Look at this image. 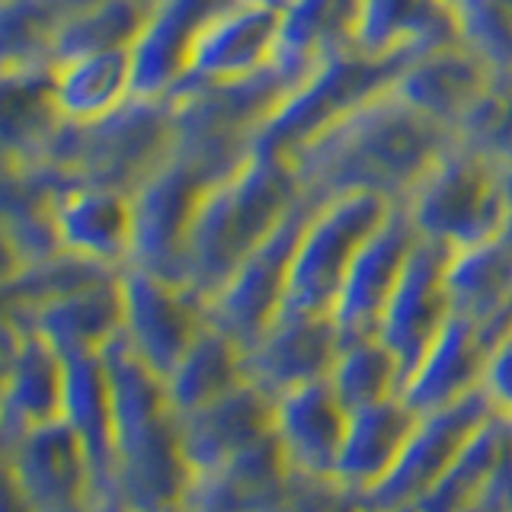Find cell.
I'll use <instances>...</instances> for the list:
<instances>
[{
    "instance_id": "6da1fadb",
    "label": "cell",
    "mask_w": 512,
    "mask_h": 512,
    "mask_svg": "<svg viewBox=\"0 0 512 512\" xmlns=\"http://www.w3.org/2000/svg\"><path fill=\"white\" fill-rule=\"evenodd\" d=\"M448 144V128L423 119L384 90L314 135L288 160L304 196L314 202L368 192L397 205Z\"/></svg>"
},
{
    "instance_id": "7a4b0ae2",
    "label": "cell",
    "mask_w": 512,
    "mask_h": 512,
    "mask_svg": "<svg viewBox=\"0 0 512 512\" xmlns=\"http://www.w3.org/2000/svg\"><path fill=\"white\" fill-rule=\"evenodd\" d=\"M109 378L116 477L132 512H164L180 503L189 464L180 448V416L154 368L144 365L122 333L100 349Z\"/></svg>"
},
{
    "instance_id": "3957f363",
    "label": "cell",
    "mask_w": 512,
    "mask_h": 512,
    "mask_svg": "<svg viewBox=\"0 0 512 512\" xmlns=\"http://www.w3.org/2000/svg\"><path fill=\"white\" fill-rule=\"evenodd\" d=\"M304 199L292 160L250 154L237 170L208 183L186 240V288L212 298L234 266Z\"/></svg>"
},
{
    "instance_id": "277c9868",
    "label": "cell",
    "mask_w": 512,
    "mask_h": 512,
    "mask_svg": "<svg viewBox=\"0 0 512 512\" xmlns=\"http://www.w3.org/2000/svg\"><path fill=\"white\" fill-rule=\"evenodd\" d=\"M288 87V77L269 64L253 77L173 90L167 96L170 157L189 167L205 186L228 176L253 154L256 132Z\"/></svg>"
},
{
    "instance_id": "5b68a950",
    "label": "cell",
    "mask_w": 512,
    "mask_h": 512,
    "mask_svg": "<svg viewBox=\"0 0 512 512\" xmlns=\"http://www.w3.org/2000/svg\"><path fill=\"white\" fill-rule=\"evenodd\" d=\"M170 157V100L132 96L96 122H58L39 160L68 180L132 192Z\"/></svg>"
},
{
    "instance_id": "8992f818",
    "label": "cell",
    "mask_w": 512,
    "mask_h": 512,
    "mask_svg": "<svg viewBox=\"0 0 512 512\" xmlns=\"http://www.w3.org/2000/svg\"><path fill=\"white\" fill-rule=\"evenodd\" d=\"M410 58H381L362 48H343L295 80L272 106L253 141V154L292 157L314 135L349 116L372 96L391 90L394 77Z\"/></svg>"
},
{
    "instance_id": "52a82bcc",
    "label": "cell",
    "mask_w": 512,
    "mask_h": 512,
    "mask_svg": "<svg viewBox=\"0 0 512 512\" xmlns=\"http://www.w3.org/2000/svg\"><path fill=\"white\" fill-rule=\"evenodd\" d=\"M397 205L416 234L448 250L500 237L506 221L496 164L455 138Z\"/></svg>"
},
{
    "instance_id": "ba28073f",
    "label": "cell",
    "mask_w": 512,
    "mask_h": 512,
    "mask_svg": "<svg viewBox=\"0 0 512 512\" xmlns=\"http://www.w3.org/2000/svg\"><path fill=\"white\" fill-rule=\"evenodd\" d=\"M391 205L394 202L368 192H346L314 202L288 266L282 311L330 314L352 256L375 231V224L391 212Z\"/></svg>"
},
{
    "instance_id": "9c48e42d",
    "label": "cell",
    "mask_w": 512,
    "mask_h": 512,
    "mask_svg": "<svg viewBox=\"0 0 512 512\" xmlns=\"http://www.w3.org/2000/svg\"><path fill=\"white\" fill-rule=\"evenodd\" d=\"M311 208H314V199L304 196L292 212L234 266V272L224 279L218 292L205 301L208 327L224 333L240 349L250 346L256 336L266 330L269 320L282 311L288 266H292L298 234L304 228V218L311 215Z\"/></svg>"
},
{
    "instance_id": "30bf717a",
    "label": "cell",
    "mask_w": 512,
    "mask_h": 512,
    "mask_svg": "<svg viewBox=\"0 0 512 512\" xmlns=\"http://www.w3.org/2000/svg\"><path fill=\"white\" fill-rule=\"evenodd\" d=\"M496 407L484 391H471L442 410L420 413L410 439L400 448L391 471L378 484L359 496L362 512H407L420 503V496L436 484L442 471L471 439V432L487 420Z\"/></svg>"
},
{
    "instance_id": "8fae6325",
    "label": "cell",
    "mask_w": 512,
    "mask_h": 512,
    "mask_svg": "<svg viewBox=\"0 0 512 512\" xmlns=\"http://www.w3.org/2000/svg\"><path fill=\"white\" fill-rule=\"evenodd\" d=\"M205 183L180 160L167 157L148 180L128 192L132 250L128 266L186 285V240Z\"/></svg>"
},
{
    "instance_id": "7c38bea8",
    "label": "cell",
    "mask_w": 512,
    "mask_h": 512,
    "mask_svg": "<svg viewBox=\"0 0 512 512\" xmlns=\"http://www.w3.org/2000/svg\"><path fill=\"white\" fill-rule=\"evenodd\" d=\"M122 288V340L160 378L183 359V352L205 330V301L186 285L160 279L154 272L125 266Z\"/></svg>"
},
{
    "instance_id": "4fadbf2b",
    "label": "cell",
    "mask_w": 512,
    "mask_h": 512,
    "mask_svg": "<svg viewBox=\"0 0 512 512\" xmlns=\"http://www.w3.org/2000/svg\"><path fill=\"white\" fill-rule=\"evenodd\" d=\"M4 464L36 512H90V461L84 442L61 416L4 439Z\"/></svg>"
},
{
    "instance_id": "5bb4252c",
    "label": "cell",
    "mask_w": 512,
    "mask_h": 512,
    "mask_svg": "<svg viewBox=\"0 0 512 512\" xmlns=\"http://www.w3.org/2000/svg\"><path fill=\"white\" fill-rule=\"evenodd\" d=\"M416 240H420V234L413 231L400 205H391V212L362 240L330 308V320L340 333V343L375 336L381 311L410 260Z\"/></svg>"
},
{
    "instance_id": "9a60e30c",
    "label": "cell",
    "mask_w": 512,
    "mask_h": 512,
    "mask_svg": "<svg viewBox=\"0 0 512 512\" xmlns=\"http://www.w3.org/2000/svg\"><path fill=\"white\" fill-rule=\"evenodd\" d=\"M279 16V0H231L199 32L180 87L221 84L266 71L276 61Z\"/></svg>"
},
{
    "instance_id": "2e32d148",
    "label": "cell",
    "mask_w": 512,
    "mask_h": 512,
    "mask_svg": "<svg viewBox=\"0 0 512 512\" xmlns=\"http://www.w3.org/2000/svg\"><path fill=\"white\" fill-rule=\"evenodd\" d=\"M445 263L448 247L420 237L381 311L375 336L394 352L404 378L452 317V304L445 295Z\"/></svg>"
},
{
    "instance_id": "e0dca14e",
    "label": "cell",
    "mask_w": 512,
    "mask_h": 512,
    "mask_svg": "<svg viewBox=\"0 0 512 512\" xmlns=\"http://www.w3.org/2000/svg\"><path fill=\"white\" fill-rule=\"evenodd\" d=\"M340 352L330 314L279 311L250 346L240 349L244 381L256 384L269 397H279L301 384L330 375V365Z\"/></svg>"
},
{
    "instance_id": "ac0fdd59",
    "label": "cell",
    "mask_w": 512,
    "mask_h": 512,
    "mask_svg": "<svg viewBox=\"0 0 512 512\" xmlns=\"http://www.w3.org/2000/svg\"><path fill=\"white\" fill-rule=\"evenodd\" d=\"M346 420L349 410L336 400L327 378L279 394L272 404V436L285 468L301 477H333Z\"/></svg>"
},
{
    "instance_id": "d6986e66",
    "label": "cell",
    "mask_w": 512,
    "mask_h": 512,
    "mask_svg": "<svg viewBox=\"0 0 512 512\" xmlns=\"http://www.w3.org/2000/svg\"><path fill=\"white\" fill-rule=\"evenodd\" d=\"M4 324L45 340L61 356L100 352L122 333V288L119 272L109 279L77 288L71 295L36 304V308L4 311Z\"/></svg>"
},
{
    "instance_id": "ffe728a7",
    "label": "cell",
    "mask_w": 512,
    "mask_h": 512,
    "mask_svg": "<svg viewBox=\"0 0 512 512\" xmlns=\"http://www.w3.org/2000/svg\"><path fill=\"white\" fill-rule=\"evenodd\" d=\"M445 295L452 314L468 317L493 349L512 333V240L490 237L448 250Z\"/></svg>"
},
{
    "instance_id": "44dd1931",
    "label": "cell",
    "mask_w": 512,
    "mask_h": 512,
    "mask_svg": "<svg viewBox=\"0 0 512 512\" xmlns=\"http://www.w3.org/2000/svg\"><path fill=\"white\" fill-rule=\"evenodd\" d=\"M272 404L276 397L240 381L212 404L180 416V448L189 474L215 471L244 448L272 436Z\"/></svg>"
},
{
    "instance_id": "7402d4cb",
    "label": "cell",
    "mask_w": 512,
    "mask_h": 512,
    "mask_svg": "<svg viewBox=\"0 0 512 512\" xmlns=\"http://www.w3.org/2000/svg\"><path fill=\"white\" fill-rule=\"evenodd\" d=\"M228 4L231 0H151L148 20L128 48L135 71V96L167 100L180 87L199 32Z\"/></svg>"
},
{
    "instance_id": "603a6c76",
    "label": "cell",
    "mask_w": 512,
    "mask_h": 512,
    "mask_svg": "<svg viewBox=\"0 0 512 512\" xmlns=\"http://www.w3.org/2000/svg\"><path fill=\"white\" fill-rule=\"evenodd\" d=\"M52 221L61 250L112 269L128 266V250H132V202H128V192L68 180L55 192Z\"/></svg>"
},
{
    "instance_id": "cb8c5ba5",
    "label": "cell",
    "mask_w": 512,
    "mask_h": 512,
    "mask_svg": "<svg viewBox=\"0 0 512 512\" xmlns=\"http://www.w3.org/2000/svg\"><path fill=\"white\" fill-rule=\"evenodd\" d=\"M490 71L461 42L410 58L394 77L391 93L423 119L455 132L464 112L490 84Z\"/></svg>"
},
{
    "instance_id": "d4e9b609",
    "label": "cell",
    "mask_w": 512,
    "mask_h": 512,
    "mask_svg": "<svg viewBox=\"0 0 512 512\" xmlns=\"http://www.w3.org/2000/svg\"><path fill=\"white\" fill-rule=\"evenodd\" d=\"M487 356L490 346L484 343L480 330L468 317L452 314L420 356V362L413 365V372L404 378L400 397L416 416L455 404V400L480 388Z\"/></svg>"
},
{
    "instance_id": "484cf974",
    "label": "cell",
    "mask_w": 512,
    "mask_h": 512,
    "mask_svg": "<svg viewBox=\"0 0 512 512\" xmlns=\"http://www.w3.org/2000/svg\"><path fill=\"white\" fill-rule=\"evenodd\" d=\"M68 176L48 164H4L0 189V234H4V272L39 263L61 250L52 202Z\"/></svg>"
},
{
    "instance_id": "4316f807",
    "label": "cell",
    "mask_w": 512,
    "mask_h": 512,
    "mask_svg": "<svg viewBox=\"0 0 512 512\" xmlns=\"http://www.w3.org/2000/svg\"><path fill=\"white\" fill-rule=\"evenodd\" d=\"M64 359L45 340L4 324V439L61 416Z\"/></svg>"
},
{
    "instance_id": "83f0119b",
    "label": "cell",
    "mask_w": 512,
    "mask_h": 512,
    "mask_svg": "<svg viewBox=\"0 0 512 512\" xmlns=\"http://www.w3.org/2000/svg\"><path fill=\"white\" fill-rule=\"evenodd\" d=\"M416 426V413L404 404V397H388L349 413L346 436L336 458L333 480L349 493H368L391 471L400 448Z\"/></svg>"
},
{
    "instance_id": "f1b7e54d",
    "label": "cell",
    "mask_w": 512,
    "mask_h": 512,
    "mask_svg": "<svg viewBox=\"0 0 512 512\" xmlns=\"http://www.w3.org/2000/svg\"><path fill=\"white\" fill-rule=\"evenodd\" d=\"M458 42L455 13L442 0H359L356 48L381 58H416Z\"/></svg>"
},
{
    "instance_id": "f546056e",
    "label": "cell",
    "mask_w": 512,
    "mask_h": 512,
    "mask_svg": "<svg viewBox=\"0 0 512 512\" xmlns=\"http://www.w3.org/2000/svg\"><path fill=\"white\" fill-rule=\"evenodd\" d=\"M356 16L359 0H285L272 64L295 84L314 64L356 45Z\"/></svg>"
},
{
    "instance_id": "4dcf8cb0",
    "label": "cell",
    "mask_w": 512,
    "mask_h": 512,
    "mask_svg": "<svg viewBox=\"0 0 512 512\" xmlns=\"http://www.w3.org/2000/svg\"><path fill=\"white\" fill-rule=\"evenodd\" d=\"M0 151L4 164H32L52 138L61 116L52 100V64H0Z\"/></svg>"
},
{
    "instance_id": "1f68e13d",
    "label": "cell",
    "mask_w": 512,
    "mask_h": 512,
    "mask_svg": "<svg viewBox=\"0 0 512 512\" xmlns=\"http://www.w3.org/2000/svg\"><path fill=\"white\" fill-rule=\"evenodd\" d=\"M135 96L132 52H96L52 64V100L64 122H96Z\"/></svg>"
},
{
    "instance_id": "d6a6232c",
    "label": "cell",
    "mask_w": 512,
    "mask_h": 512,
    "mask_svg": "<svg viewBox=\"0 0 512 512\" xmlns=\"http://www.w3.org/2000/svg\"><path fill=\"white\" fill-rule=\"evenodd\" d=\"M509 445H512V416L493 410L471 432V439L461 445V452L442 471V477L420 496L413 512H461L471 503V496L493 477V471L500 468Z\"/></svg>"
},
{
    "instance_id": "836d02e7",
    "label": "cell",
    "mask_w": 512,
    "mask_h": 512,
    "mask_svg": "<svg viewBox=\"0 0 512 512\" xmlns=\"http://www.w3.org/2000/svg\"><path fill=\"white\" fill-rule=\"evenodd\" d=\"M244 381V359H240V346L231 343L228 336L208 327L196 336L183 359L170 368L164 378V388L170 397V407L176 416H186L205 404H212L221 394Z\"/></svg>"
},
{
    "instance_id": "e575fe53",
    "label": "cell",
    "mask_w": 512,
    "mask_h": 512,
    "mask_svg": "<svg viewBox=\"0 0 512 512\" xmlns=\"http://www.w3.org/2000/svg\"><path fill=\"white\" fill-rule=\"evenodd\" d=\"M151 0H93L77 10L48 45V64L132 48L138 32L148 20Z\"/></svg>"
},
{
    "instance_id": "d590c367",
    "label": "cell",
    "mask_w": 512,
    "mask_h": 512,
    "mask_svg": "<svg viewBox=\"0 0 512 512\" xmlns=\"http://www.w3.org/2000/svg\"><path fill=\"white\" fill-rule=\"evenodd\" d=\"M327 381L336 400L352 413L359 407L378 404V400L397 397L404 388V372H400L394 352L378 336H362V340L340 343Z\"/></svg>"
},
{
    "instance_id": "8d00e7d4",
    "label": "cell",
    "mask_w": 512,
    "mask_h": 512,
    "mask_svg": "<svg viewBox=\"0 0 512 512\" xmlns=\"http://www.w3.org/2000/svg\"><path fill=\"white\" fill-rule=\"evenodd\" d=\"M116 272L122 269H112L103 263L84 260V256H77V253L58 250L39 263H26V266L4 272V311L36 308V304L71 295L84 285L116 276Z\"/></svg>"
},
{
    "instance_id": "74e56055",
    "label": "cell",
    "mask_w": 512,
    "mask_h": 512,
    "mask_svg": "<svg viewBox=\"0 0 512 512\" xmlns=\"http://www.w3.org/2000/svg\"><path fill=\"white\" fill-rule=\"evenodd\" d=\"M93 0H4L0 10V64L45 61L48 45L71 20L77 10H84Z\"/></svg>"
},
{
    "instance_id": "f35d334b",
    "label": "cell",
    "mask_w": 512,
    "mask_h": 512,
    "mask_svg": "<svg viewBox=\"0 0 512 512\" xmlns=\"http://www.w3.org/2000/svg\"><path fill=\"white\" fill-rule=\"evenodd\" d=\"M458 42L490 77H512V0H455Z\"/></svg>"
},
{
    "instance_id": "ab89813d",
    "label": "cell",
    "mask_w": 512,
    "mask_h": 512,
    "mask_svg": "<svg viewBox=\"0 0 512 512\" xmlns=\"http://www.w3.org/2000/svg\"><path fill=\"white\" fill-rule=\"evenodd\" d=\"M452 138L493 164L512 160V77L490 80L455 125Z\"/></svg>"
},
{
    "instance_id": "60d3db41",
    "label": "cell",
    "mask_w": 512,
    "mask_h": 512,
    "mask_svg": "<svg viewBox=\"0 0 512 512\" xmlns=\"http://www.w3.org/2000/svg\"><path fill=\"white\" fill-rule=\"evenodd\" d=\"M480 391L490 397L496 410L512 416V333L490 349L484 378H480Z\"/></svg>"
},
{
    "instance_id": "b9f144b4",
    "label": "cell",
    "mask_w": 512,
    "mask_h": 512,
    "mask_svg": "<svg viewBox=\"0 0 512 512\" xmlns=\"http://www.w3.org/2000/svg\"><path fill=\"white\" fill-rule=\"evenodd\" d=\"M461 512H512V445L500 461V468L493 471V477L471 496V503Z\"/></svg>"
},
{
    "instance_id": "7bdbcfd3",
    "label": "cell",
    "mask_w": 512,
    "mask_h": 512,
    "mask_svg": "<svg viewBox=\"0 0 512 512\" xmlns=\"http://www.w3.org/2000/svg\"><path fill=\"white\" fill-rule=\"evenodd\" d=\"M496 173H500L503 212H506V221H503V237H509V240H512V160H503V164H496Z\"/></svg>"
},
{
    "instance_id": "ee69618b",
    "label": "cell",
    "mask_w": 512,
    "mask_h": 512,
    "mask_svg": "<svg viewBox=\"0 0 512 512\" xmlns=\"http://www.w3.org/2000/svg\"><path fill=\"white\" fill-rule=\"evenodd\" d=\"M442 4H448V7H452V4H455V0H442Z\"/></svg>"
},
{
    "instance_id": "f6af8a7d",
    "label": "cell",
    "mask_w": 512,
    "mask_h": 512,
    "mask_svg": "<svg viewBox=\"0 0 512 512\" xmlns=\"http://www.w3.org/2000/svg\"><path fill=\"white\" fill-rule=\"evenodd\" d=\"M279 4H285V0H279Z\"/></svg>"
},
{
    "instance_id": "bcb514c9",
    "label": "cell",
    "mask_w": 512,
    "mask_h": 512,
    "mask_svg": "<svg viewBox=\"0 0 512 512\" xmlns=\"http://www.w3.org/2000/svg\"><path fill=\"white\" fill-rule=\"evenodd\" d=\"M407 512H413V509H407Z\"/></svg>"
}]
</instances>
